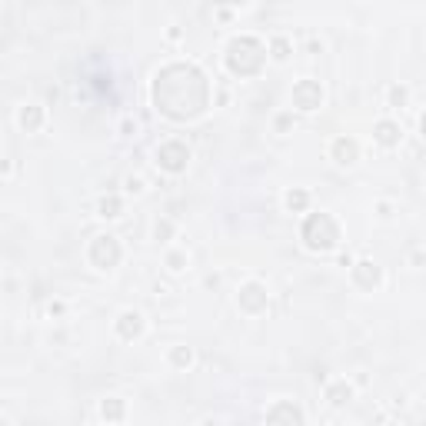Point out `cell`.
<instances>
[{
	"label": "cell",
	"mask_w": 426,
	"mask_h": 426,
	"mask_svg": "<svg viewBox=\"0 0 426 426\" xmlns=\"http://www.w3.org/2000/svg\"><path fill=\"white\" fill-rule=\"evenodd\" d=\"M300 237H303V247L313 253H330L340 247V223L330 217L327 210H320V213H310L300 230Z\"/></svg>",
	"instance_id": "1"
},
{
	"label": "cell",
	"mask_w": 426,
	"mask_h": 426,
	"mask_svg": "<svg viewBox=\"0 0 426 426\" xmlns=\"http://www.w3.org/2000/svg\"><path fill=\"white\" fill-rule=\"evenodd\" d=\"M120 257H123L120 240H117L113 233H97L87 247V260L94 263V270H100V274H110V270L120 263Z\"/></svg>",
	"instance_id": "2"
},
{
	"label": "cell",
	"mask_w": 426,
	"mask_h": 426,
	"mask_svg": "<svg viewBox=\"0 0 426 426\" xmlns=\"http://www.w3.org/2000/svg\"><path fill=\"white\" fill-rule=\"evenodd\" d=\"M153 157H157V167L164 174H184L186 164H190V147L184 140H164L153 150Z\"/></svg>",
	"instance_id": "3"
},
{
	"label": "cell",
	"mask_w": 426,
	"mask_h": 426,
	"mask_svg": "<svg viewBox=\"0 0 426 426\" xmlns=\"http://www.w3.org/2000/svg\"><path fill=\"white\" fill-rule=\"evenodd\" d=\"M290 100H293V110H303V113H313V110L323 107V87L317 80H300L290 90Z\"/></svg>",
	"instance_id": "4"
},
{
	"label": "cell",
	"mask_w": 426,
	"mask_h": 426,
	"mask_svg": "<svg viewBox=\"0 0 426 426\" xmlns=\"http://www.w3.org/2000/svg\"><path fill=\"white\" fill-rule=\"evenodd\" d=\"M267 300H270V290H267V284H260V280H247V284L237 290V306H240L243 313H260L263 306H267Z\"/></svg>",
	"instance_id": "5"
},
{
	"label": "cell",
	"mask_w": 426,
	"mask_h": 426,
	"mask_svg": "<svg viewBox=\"0 0 426 426\" xmlns=\"http://www.w3.org/2000/svg\"><path fill=\"white\" fill-rule=\"evenodd\" d=\"M267 426H303V410L290 400H276L267 410Z\"/></svg>",
	"instance_id": "6"
},
{
	"label": "cell",
	"mask_w": 426,
	"mask_h": 426,
	"mask_svg": "<svg viewBox=\"0 0 426 426\" xmlns=\"http://www.w3.org/2000/svg\"><path fill=\"white\" fill-rule=\"evenodd\" d=\"M327 153L337 167H353L357 160H360V143L353 140V137H333Z\"/></svg>",
	"instance_id": "7"
},
{
	"label": "cell",
	"mask_w": 426,
	"mask_h": 426,
	"mask_svg": "<svg viewBox=\"0 0 426 426\" xmlns=\"http://www.w3.org/2000/svg\"><path fill=\"white\" fill-rule=\"evenodd\" d=\"M117 337L120 340H140L147 333V317H143L140 310H120V317H117Z\"/></svg>",
	"instance_id": "8"
},
{
	"label": "cell",
	"mask_w": 426,
	"mask_h": 426,
	"mask_svg": "<svg viewBox=\"0 0 426 426\" xmlns=\"http://www.w3.org/2000/svg\"><path fill=\"white\" fill-rule=\"evenodd\" d=\"M350 274H353V284L360 290H376L383 284V270L376 260H357L350 267Z\"/></svg>",
	"instance_id": "9"
},
{
	"label": "cell",
	"mask_w": 426,
	"mask_h": 426,
	"mask_svg": "<svg viewBox=\"0 0 426 426\" xmlns=\"http://www.w3.org/2000/svg\"><path fill=\"white\" fill-rule=\"evenodd\" d=\"M44 123H47V110L40 107V103H23V107H17V127H21V130L37 133Z\"/></svg>",
	"instance_id": "10"
},
{
	"label": "cell",
	"mask_w": 426,
	"mask_h": 426,
	"mask_svg": "<svg viewBox=\"0 0 426 426\" xmlns=\"http://www.w3.org/2000/svg\"><path fill=\"white\" fill-rule=\"evenodd\" d=\"M400 137H403V130H400V123L393 117H383V120L373 123V140L380 143V147H396Z\"/></svg>",
	"instance_id": "11"
},
{
	"label": "cell",
	"mask_w": 426,
	"mask_h": 426,
	"mask_svg": "<svg viewBox=\"0 0 426 426\" xmlns=\"http://www.w3.org/2000/svg\"><path fill=\"white\" fill-rule=\"evenodd\" d=\"M323 396H327V403L330 406H347L353 400V383L350 380H333V383H327V390H323Z\"/></svg>",
	"instance_id": "12"
},
{
	"label": "cell",
	"mask_w": 426,
	"mask_h": 426,
	"mask_svg": "<svg viewBox=\"0 0 426 426\" xmlns=\"http://www.w3.org/2000/svg\"><path fill=\"white\" fill-rule=\"evenodd\" d=\"M164 267L170 276H180L190 270V253L184 250V247H170V250L164 253Z\"/></svg>",
	"instance_id": "13"
},
{
	"label": "cell",
	"mask_w": 426,
	"mask_h": 426,
	"mask_svg": "<svg viewBox=\"0 0 426 426\" xmlns=\"http://www.w3.org/2000/svg\"><path fill=\"white\" fill-rule=\"evenodd\" d=\"M194 360H197V353H194V347H186V343H176V347L167 350V363H170L174 370H190Z\"/></svg>",
	"instance_id": "14"
},
{
	"label": "cell",
	"mask_w": 426,
	"mask_h": 426,
	"mask_svg": "<svg viewBox=\"0 0 426 426\" xmlns=\"http://www.w3.org/2000/svg\"><path fill=\"white\" fill-rule=\"evenodd\" d=\"M123 213V200L117 194H107V197L97 200V217L100 220H117Z\"/></svg>",
	"instance_id": "15"
},
{
	"label": "cell",
	"mask_w": 426,
	"mask_h": 426,
	"mask_svg": "<svg viewBox=\"0 0 426 426\" xmlns=\"http://www.w3.org/2000/svg\"><path fill=\"white\" fill-rule=\"evenodd\" d=\"M100 413H103V420H107V423H113V420H123V413H127V403H123L120 396H107V400L100 403Z\"/></svg>",
	"instance_id": "16"
},
{
	"label": "cell",
	"mask_w": 426,
	"mask_h": 426,
	"mask_svg": "<svg viewBox=\"0 0 426 426\" xmlns=\"http://www.w3.org/2000/svg\"><path fill=\"white\" fill-rule=\"evenodd\" d=\"M174 233H176V223H174V220H170V217H157V220H153L150 237H153V240H157V243H167V240H170V237H174Z\"/></svg>",
	"instance_id": "17"
},
{
	"label": "cell",
	"mask_w": 426,
	"mask_h": 426,
	"mask_svg": "<svg viewBox=\"0 0 426 426\" xmlns=\"http://www.w3.org/2000/svg\"><path fill=\"white\" fill-rule=\"evenodd\" d=\"M284 207L290 210V213H303V210L310 207V194H306V190H286Z\"/></svg>",
	"instance_id": "18"
},
{
	"label": "cell",
	"mask_w": 426,
	"mask_h": 426,
	"mask_svg": "<svg viewBox=\"0 0 426 426\" xmlns=\"http://www.w3.org/2000/svg\"><path fill=\"white\" fill-rule=\"evenodd\" d=\"M270 54H274V60H286V57L293 54L290 37H274V40H270Z\"/></svg>",
	"instance_id": "19"
},
{
	"label": "cell",
	"mask_w": 426,
	"mask_h": 426,
	"mask_svg": "<svg viewBox=\"0 0 426 426\" xmlns=\"http://www.w3.org/2000/svg\"><path fill=\"white\" fill-rule=\"evenodd\" d=\"M143 190H147V180L140 174H127L123 176V194H130V197H140Z\"/></svg>",
	"instance_id": "20"
},
{
	"label": "cell",
	"mask_w": 426,
	"mask_h": 426,
	"mask_svg": "<svg viewBox=\"0 0 426 426\" xmlns=\"http://www.w3.org/2000/svg\"><path fill=\"white\" fill-rule=\"evenodd\" d=\"M290 127H296L293 110H284V113H276V117H274V130H276V133H286Z\"/></svg>",
	"instance_id": "21"
},
{
	"label": "cell",
	"mask_w": 426,
	"mask_h": 426,
	"mask_svg": "<svg viewBox=\"0 0 426 426\" xmlns=\"http://www.w3.org/2000/svg\"><path fill=\"white\" fill-rule=\"evenodd\" d=\"M406 103V87H390V107H403Z\"/></svg>",
	"instance_id": "22"
},
{
	"label": "cell",
	"mask_w": 426,
	"mask_h": 426,
	"mask_svg": "<svg viewBox=\"0 0 426 426\" xmlns=\"http://www.w3.org/2000/svg\"><path fill=\"white\" fill-rule=\"evenodd\" d=\"M64 310H67L64 300H50V303H47V313H50V317H64Z\"/></svg>",
	"instance_id": "23"
},
{
	"label": "cell",
	"mask_w": 426,
	"mask_h": 426,
	"mask_svg": "<svg viewBox=\"0 0 426 426\" xmlns=\"http://www.w3.org/2000/svg\"><path fill=\"white\" fill-rule=\"evenodd\" d=\"M203 426H217V420H203Z\"/></svg>",
	"instance_id": "24"
},
{
	"label": "cell",
	"mask_w": 426,
	"mask_h": 426,
	"mask_svg": "<svg viewBox=\"0 0 426 426\" xmlns=\"http://www.w3.org/2000/svg\"><path fill=\"white\" fill-rule=\"evenodd\" d=\"M0 426H4V420H0Z\"/></svg>",
	"instance_id": "25"
}]
</instances>
